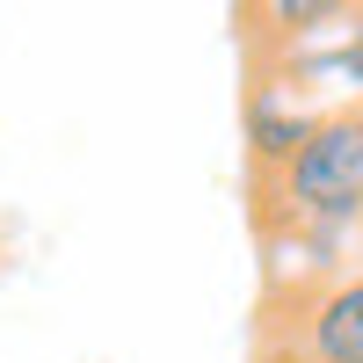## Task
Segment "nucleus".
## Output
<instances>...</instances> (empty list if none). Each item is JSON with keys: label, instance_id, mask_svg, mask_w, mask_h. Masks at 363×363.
I'll list each match as a JSON object with an SVG mask.
<instances>
[{"label": "nucleus", "instance_id": "obj_1", "mask_svg": "<svg viewBox=\"0 0 363 363\" xmlns=\"http://www.w3.org/2000/svg\"><path fill=\"white\" fill-rule=\"evenodd\" d=\"M269 225H335L363 233V109H327L313 138L262 182Z\"/></svg>", "mask_w": 363, "mask_h": 363}, {"label": "nucleus", "instance_id": "obj_2", "mask_svg": "<svg viewBox=\"0 0 363 363\" xmlns=\"http://www.w3.org/2000/svg\"><path fill=\"white\" fill-rule=\"evenodd\" d=\"M262 73H277L284 87H298L320 109H363V8L335 15L327 29H313L298 44L262 51Z\"/></svg>", "mask_w": 363, "mask_h": 363}, {"label": "nucleus", "instance_id": "obj_3", "mask_svg": "<svg viewBox=\"0 0 363 363\" xmlns=\"http://www.w3.org/2000/svg\"><path fill=\"white\" fill-rule=\"evenodd\" d=\"M277 356L298 363H363V262L327 277L313 291L284 298V327H277Z\"/></svg>", "mask_w": 363, "mask_h": 363}, {"label": "nucleus", "instance_id": "obj_4", "mask_svg": "<svg viewBox=\"0 0 363 363\" xmlns=\"http://www.w3.org/2000/svg\"><path fill=\"white\" fill-rule=\"evenodd\" d=\"M320 102H306L298 87H284L277 73H255V87H247V109H240V131H247V160H255V174L269 182L298 145L313 138V124H320Z\"/></svg>", "mask_w": 363, "mask_h": 363}, {"label": "nucleus", "instance_id": "obj_5", "mask_svg": "<svg viewBox=\"0 0 363 363\" xmlns=\"http://www.w3.org/2000/svg\"><path fill=\"white\" fill-rule=\"evenodd\" d=\"M349 8H356V0H240V15H247V37H255L262 51L313 37V29H327V22L349 15Z\"/></svg>", "mask_w": 363, "mask_h": 363}, {"label": "nucleus", "instance_id": "obj_6", "mask_svg": "<svg viewBox=\"0 0 363 363\" xmlns=\"http://www.w3.org/2000/svg\"><path fill=\"white\" fill-rule=\"evenodd\" d=\"M277 363H298V356H277Z\"/></svg>", "mask_w": 363, "mask_h": 363}]
</instances>
